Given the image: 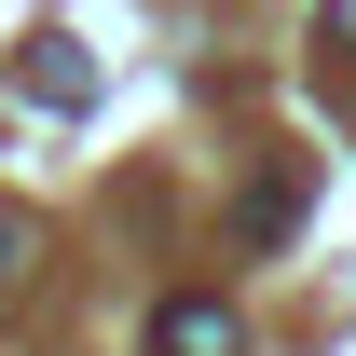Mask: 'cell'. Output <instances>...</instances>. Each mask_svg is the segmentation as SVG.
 I'll use <instances>...</instances> for the list:
<instances>
[{
	"instance_id": "obj_3",
	"label": "cell",
	"mask_w": 356,
	"mask_h": 356,
	"mask_svg": "<svg viewBox=\"0 0 356 356\" xmlns=\"http://www.w3.org/2000/svg\"><path fill=\"white\" fill-rule=\"evenodd\" d=\"M288 220H302V165H274L261 192H247V233H261V247H274V233H288Z\"/></svg>"
},
{
	"instance_id": "obj_5",
	"label": "cell",
	"mask_w": 356,
	"mask_h": 356,
	"mask_svg": "<svg viewBox=\"0 0 356 356\" xmlns=\"http://www.w3.org/2000/svg\"><path fill=\"white\" fill-rule=\"evenodd\" d=\"M329 42H356V0H329Z\"/></svg>"
},
{
	"instance_id": "obj_4",
	"label": "cell",
	"mask_w": 356,
	"mask_h": 356,
	"mask_svg": "<svg viewBox=\"0 0 356 356\" xmlns=\"http://www.w3.org/2000/svg\"><path fill=\"white\" fill-rule=\"evenodd\" d=\"M14 261H28V220H14V206H0V274H14Z\"/></svg>"
},
{
	"instance_id": "obj_1",
	"label": "cell",
	"mask_w": 356,
	"mask_h": 356,
	"mask_svg": "<svg viewBox=\"0 0 356 356\" xmlns=\"http://www.w3.org/2000/svg\"><path fill=\"white\" fill-rule=\"evenodd\" d=\"M151 356H247V329H233V302H165L151 315Z\"/></svg>"
},
{
	"instance_id": "obj_2",
	"label": "cell",
	"mask_w": 356,
	"mask_h": 356,
	"mask_svg": "<svg viewBox=\"0 0 356 356\" xmlns=\"http://www.w3.org/2000/svg\"><path fill=\"white\" fill-rule=\"evenodd\" d=\"M28 96H42V110H83V96H96V69H83L69 42H42V55H28Z\"/></svg>"
}]
</instances>
